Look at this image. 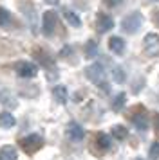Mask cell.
I'll return each mask as SVG.
<instances>
[{
	"label": "cell",
	"mask_w": 159,
	"mask_h": 160,
	"mask_svg": "<svg viewBox=\"0 0 159 160\" xmlns=\"http://www.w3.org/2000/svg\"><path fill=\"white\" fill-rule=\"evenodd\" d=\"M35 58L38 59L43 67H52V63H54V61H52V58H51L45 51H42V49H35Z\"/></svg>",
	"instance_id": "12"
},
{
	"label": "cell",
	"mask_w": 159,
	"mask_h": 160,
	"mask_svg": "<svg viewBox=\"0 0 159 160\" xmlns=\"http://www.w3.org/2000/svg\"><path fill=\"white\" fill-rule=\"evenodd\" d=\"M14 70H16V74H18L20 78H35L36 72H38L36 65L29 63V61H18V63L14 65Z\"/></svg>",
	"instance_id": "6"
},
{
	"label": "cell",
	"mask_w": 159,
	"mask_h": 160,
	"mask_svg": "<svg viewBox=\"0 0 159 160\" xmlns=\"http://www.w3.org/2000/svg\"><path fill=\"white\" fill-rule=\"evenodd\" d=\"M156 20H157V23H159V16H157V18H156Z\"/></svg>",
	"instance_id": "26"
},
{
	"label": "cell",
	"mask_w": 159,
	"mask_h": 160,
	"mask_svg": "<svg viewBox=\"0 0 159 160\" xmlns=\"http://www.w3.org/2000/svg\"><path fill=\"white\" fill-rule=\"evenodd\" d=\"M20 146L27 155H33V153H36L43 146V140H42L40 135H29V137H25V138L20 140Z\"/></svg>",
	"instance_id": "2"
},
{
	"label": "cell",
	"mask_w": 159,
	"mask_h": 160,
	"mask_svg": "<svg viewBox=\"0 0 159 160\" xmlns=\"http://www.w3.org/2000/svg\"><path fill=\"white\" fill-rule=\"evenodd\" d=\"M96 54H98V43L94 40H89L85 45V56L87 58H94Z\"/></svg>",
	"instance_id": "16"
},
{
	"label": "cell",
	"mask_w": 159,
	"mask_h": 160,
	"mask_svg": "<svg viewBox=\"0 0 159 160\" xmlns=\"http://www.w3.org/2000/svg\"><path fill=\"white\" fill-rule=\"evenodd\" d=\"M108 49L114 54H123V51H125V40L119 36H112L108 40Z\"/></svg>",
	"instance_id": "11"
},
{
	"label": "cell",
	"mask_w": 159,
	"mask_h": 160,
	"mask_svg": "<svg viewBox=\"0 0 159 160\" xmlns=\"http://www.w3.org/2000/svg\"><path fill=\"white\" fill-rule=\"evenodd\" d=\"M112 76H114V79H116V83H123L125 81V72H123V68L121 67H116L114 70H112Z\"/></svg>",
	"instance_id": "21"
},
{
	"label": "cell",
	"mask_w": 159,
	"mask_h": 160,
	"mask_svg": "<svg viewBox=\"0 0 159 160\" xmlns=\"http://www.w3.org/2000/svg\"><path fill=\"white\" fill-rule=\"evenodd\" d=\"M112 135H114L118 140H123V138H127L129 131H127V128H125V126L118 124V126H114V128H112Z\"/></svg>",
	"instance_id": "17"
},
{
	"label": "cell",
	"mask_w": 159,
	"mask_h": 160,
	"mask_svg": "<svg viewBox=\"0 0 159 160\" xmlns=\"http://www.w3.org/2000/svg\"><path fill=\"white\" fill-rule=\"evenodd\" d=\"M0 160H4V158H2V157H0Z\"/></svg>",
	"instance_id": "27"
},
{
	"label": "cell",
	"mask_w": 159,
	"mask_h": 160,
	"mask_svg": "<svg viewBox=\"0 0 159 160\" xmlns=\"http://www.w3.org/2000/svg\"><path fill=\"white\" fill-rule=\"evenodd\" d=\"M63 16H65V20L71 23L72 27H80V25H81V22H80V18H78L76 13H72V11H65Z\"/></svg>",
	"instance_id": "18"
},
{
	"label": "cell",
	"mask_w": 159,
	"mask_h": 160,
	"mask_svg": "<svg viewBox=\"0 0 159 160\" xmlns=\"http://www.w3.org/2000/svg\"><path fill=\"white\" fill-rule=\"evenodd\" d=\"M150 158L152 160H157L159 158V142H154L150 148Z\"/></svg>",
	"instance_id": "22"
},
{
	"label": "cell",
	"mask_w": 159,
	"mask_h": 160,
	"mask_svg": "<svg viewBox=\"0 0 159 160\" xmlns=\"http://www.w3.org/2000/svg\"><path fill=\"white\" fill-rule=\"evenodd\" d=\"M14 126V117L9 112H2L0 113V128H13Z\"/></svg>",
	"instance_id": "15"
},
{
	"label": "cell",
	"mask_w": 159,
	"mask_h": 160,
	"mask_svg": "<svg viewBox=\"0 0 159 160\" xmlns=\"http://www.w3.org/2000/svg\"><path fill=\"white\" fill-rule=\"evenodd\" d=\"M137 160H141V158H137Z\"/></svg>",
	"instance_id": "28"
},
{
	"label": "cell",
	"mask_w": 159,
	"mask_h": 160,
	"mask_svg": "<svg viewBox=\"0 0 159 160\" xmlns=\"http://www.w3.org/2000/svg\"><path fill=\"white\" fill-rule=\"evenodd\" d=\"M154 124H156V133L159 135V115H156V119H154Z\"/></svg>",
	"instance_id": "24"
},
{
	"label": "cell",
	"mask_w": 159,
	"mask_h": 160,
	"mask_svg": "<svg viewBox=\"0 0 159 160\" xmlns=\"http://www.w3.org/2000/svg\"><path fill=\"white\" fill-rule=\"evenodd\" d=\"M45 2H47V4H51V6H56L60 0H45Z\"/></svg>",
	"instance_id": "25"
},
{
	"label": "cell",
	"mask_w": 159,
	"mask_h": 160,
	"mask_svg": "<svg viewBox=\"0 0 159 160\" xmlns=\"http://www.w3.org/2000/svg\"><path fill=\"white\" fill-rule=\"evenodd\" d=\"M112 27H114L112 16H108L107 13H100L98 18H96V29H98V32H108Z\"/></svg>",
	"instance_id": "8"
},
{
	"label": "cell",
	"mask_w": 159,
	"mask_h": 160,
	"mask_svg": "<svg viewBox=\"0 0 159 160\" xmlns=\"http://www.w3.org/2000/svg\"><path fill=\"white\" fill-rule=\"evenodd\" d=\"M129 119L136 124L137 130H146L148 128V121H146V112H145L143 106H136L134 112L129 115Z\"/></svg>",
	"instance_id": "4"
},
{
	"label": "cell",
	"mask_w": 159,
	"mask_h": 160,
	"mask_svg": "<svg viewBox=\"0 0 159 160\" xmlns=\"http://www.w3.org/2000/svg\"><path fill=\"white\" fill-rule=\"evenodd\" d=\"M141 25H143V16H141V13H137V11L127 15L125 18H123V22H121L123 31L129 32V34H136L137 31L141 29Z\"/></svg>",
	"instance_id": "1"
},
{
	"label": "cell",
	"mask_w": 159,
	"mask_h": 160,
	"mask_svg": "<svg viewBox=\"0 0 159 160\" xmlns=\"http://www.w3.org/2000/svg\"><path fill=\"white\" fill-rule=\"evenodd\" d=\"M119 2H121V0H105V4H107L108 8H116Z\"/></svg>",
	"instance_id": "23"
},
{
	"label": "cell",
	"mask_w": 159,
	"mask_h": 160,
	"mask_svg": "<svg viewBox=\"0 0 159 160\" xmlns=\"http://www.w3.org/2000/svg\"><path fill=\"white\" fill-rule=\"evenodd\" d=\"M85 76L87 79H90L92 83H101L103 78H105V70H103V67L100 63H94V65L85 68Z\"/></svg>",
	"instance_id": "7"
},
{
	"label": "cell",
	"mask_w": 159,
	"mask_h": 160,
	"mask_svg": "<svg viewBox=\"0 0 159 160\" xmlns=\"http://www.w3.org/2000/svg\"><path fill=\"white\" fill-rule=\"evenodd\" d=\"M67 135H69L72 140H81V138L85 137V131H83V128H81L80 124L71 122L69 124V128H67Z\"/></svg>",
	"instance_id": "10"
},
{
	"label": "cell",
	"mask_w": 159,
	"mask_h": 160,
	"mask_svg": "<svg viewBox=\"0 0 159 160\" xmlns=\"http://www.w3.org/2000/svg\"><path fill=\"white\" fill-rule=\"evenodd\" d=\"M56 25H58V15L54 11H45L42 16V29H43V34H54L56 31Z\"/></svg>",
	"instance_id": "3"
},
{
	"label": "cell",
	"mask_w": 159,
	"mask_h": 160,
	"mask_svg": "<svg viewBox=\"0 0 159 160\" xmlns=\"http://www.w3.org/2000/svg\"><path fill=\"white\" fill-rule=\"evenodd\" d=\"M0 157L6 160H16L18 158V153H16V149H14L13 146H4L0 149Z\"/></svg>",
	"instance_id": "14"
},
{
	"label": "cell",
	"mask_w": 159,
	"mask_h": 160,
	"mask_svg": "<svg viewBox=\"0 0 159 160\" xmlns=\"http://www.w3.org/2000/svg\"><path fill=\"white\" fill-rule=\"evenodd\" d=\"M125 99H127V95H125V94H118V95H116V99L112 101V110L119 112V110L125 106Z\"/></svg>",
	"instance_id": "20"
},
{
	"label": "cell",
	"mask_w": 159,
	"mask_h": 160,
	"mask_svg": "<svg viewBox=\"0 0 159 160\" xmlns=\"http://www.w3.org/2000/svg\"><path fill=\"white\" fill-rule=\"evenodd\" d=\"M67 88L65 87H62V85H58V87H54L52 88V97H54V101H58V102H62L63 104L65 101H67Z\"/></svg>",
	"instance_id": "13"
},
{
	"label": "cell",
	"mask_w": 159,
	"mask_h": 160,
	"mask_svg": "<svg viewBox=\"0 0 159 160\" xmlns=\"http://www.w3.org/2000/svg\"><path fill=\"white\" fill-rule=\"evenodd\" d=\"M145 52L148 54V56H159V36L157 34H154V32H150V34H146L145 36Z\"/></svg>",
	"instance_id": "5"
},
{
	"label": "cell",
	"mask_w": 159,
	"mask_h": 160,
	"mask_svg": "<svg viewBox=\"0 0 159 160\" xmlns=\"http://www.w3.org/2000/svg\"><path fill=\"white\" fill-rule=\"evenodd\" d=\"M9 23H11V15H9V11L4 8H0V27H9Z\"/></svg>",
	"instance_id": "19"
},
{
	"label": "cell",
	"mask_w": 159,
	"mask_h": 160,
	"mask_svg": "<svg viewBox=\"0 0 159 160\" xmlns=\"http://www.w3.org/2000/svg\"><path fill=\"white\" fill-rule=\"evenodd\" d=\"M94 148L98 153H105L110 148V138L105 135V133H98L96 138H94Z\"/></svg>",
	"instance_id": "9"
}]
</instances>
